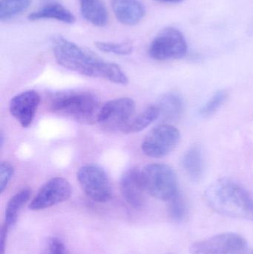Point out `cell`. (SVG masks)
I'll use <instances>...</instances> for the list:
<instances>
[{"mask_svg": "<svg viewBox=\"0 0 253 254\" xmlns=\"http://www.w3.org/2000/svg\"><path fill=\"white\" fill-rule=\"evenodd\" d=\"M211 208L227 217L253 221V195L233 179L222 178L212 183L204 192Z\"/></svg>", "mask_w": 253, "mask_h": 254, "instance_id": "cell-1", "label": "cell"}, {"mask_svg": "<svg viewBox=\"0 0 253 254\" xmlns=\"http://www.w3.org/2000/svg\"><path fill=\"white\" fill-rule=\"evenodd\" d=\"M53 56L57 64L82 75L108 80L114 73V64L106 62L62 36L52 38Z\"/></svg>", "mask_w": 253, "mask_h": 254, "instance_id": "cell-2", "label": "cell"}, {"mask_svg": "<svg viewBox=\"0 0 253 254\" xmlns=\"http://www.w3.org/2000/svg\"><path fill=\"white\" fill-rule=\"evenodd\" d=\"M101 107L95 95L85 92L62 94L51 103V110L53 113L86 125L98 122Z\"/></svg>", "mask_w": 253, "mask_h": 254, "instance_id": "cell-3", "label": "cell"}, {"mask_svg": "<svg viewBox=\"0 0 253 254\" xmlns=\"http://www.w3.org/2000/svg\"><path fill=\"white\" fill-rule=\"evenodd\" d=\"M146 192L157 199L169 201L179 192L178 179L172 167L163 164H150L141 170Z\"/></svg>", "mask_w": 253, "mask_h": 254, "instance_id": "cell-4", "label": "cell"}, {"mask_svg": "<svg viewBox=\"0 0 253 254\" xmlns=\"http://www.w3.org/2000/svg\"><path fill=\"white\" fill-rule=\"evenodd\" d=\"M188 50L185 37L180 30L167 27L160 30L149 47L150 58L155 61H166L184 58Z\"/></svg>", "mask_w": 253, "mask_h": 254, "instance_id": "cell-5", "label": "cell"}, {"mask_svg": "<svg viewBox=\"0 0 253 254\" xmlns=\"http://www.w3.org/2000/svg\"><path fill=\"white\" fill-rule=\"evenodd\" d=\"M77 180L85 193L93 201L105 203L112 196L111 183L103 169L87 164L79 169Z\"/></svg>", "mask_w": 253, "mask_h": 254, "instance_id": "cell-6", "label": "cell"}, {"mask_svg": "<svg viewBox=\"0 0 253 254\" xmlns=\"http://www.w3.org/2000/svg\"><path fill=\"white\" fill-rule=\"evenodd\" d=\"M181 139L179 130L172 125H160L150 131L143 141L144 155L153 158L166 156L178 146Z\"/></svg>", "mask_w": 253, "mask_h": 254, "instance_id": "cell-7", "label": "cell"}, {"mask_svg": "<svg viewBox=\"0 0 253 254\" xmlns=\"http://www.w3.org/2000/svg\"><path fill=\"white\" fill-rule=\"evenodd\" d=\"M135 111V103L132 98L111 100L101 107L98 123L105 131H121L134 117Z\"/></svg>", "mask_w": 253, "mask_h": 254, "instance_id": "cell-8", "label": "cell"}, {"mask_svg": "<svg viewBox=\"0 0 253 254\" xmlns=\"http://www.w3.org/2000/svg\"><path fill=\"white\" fill-rule=\"evenodd\" d=\"M190 252L191 254H248V245L239 234L225 233L194 243Z\"/></svg>", "mask_w": 253, "mask_h": 254, "instance_id": "cell-9", "label": "cell"}, {"mask_svg": "<svg viewBox=\"0 0 253 254\" xmlns=\"http://www.w3.org/2000/svg\"><path fill=\"white\" fill-rule=\"evenodd\" d=\"M71 195V187L66 179L55 177L48 181L29 204L34 211L45 210L67 201Z\"/></svg>", "mask_w": 253, "mask_h": 254, "instance_id": "cell-10", "label": "cell"}, {"mask_svg": "<svg viewBox=\"0 0 253 254\" xmlns=\"http://www.w3.org/2000/svg\"><path fill=\"white\" fill-rule=\"evenodd\" d=\"M40 103V96L36 91L21 92L10 100V115L23 128L31 126Z\"/></svg>", "mask_w": 253, "mask_h": 254, "instance_id": "cell-11", "label": "cell"}, {"mask_svg": "<svg viewBox=\"0 0 253 254\" xmlns=\"http://www.w3.org/2000/svg\"><path fill=\"white\" fill-rule=\"evenodd\" d=\"M120 190L123 198L133 208L140 209L145 203V190L141 179V170L129 169L120 179Z\"/></svg>", "mask_w": 253, "mask_h": 254, "instance_id": "cell-12", "label": "cell"}, {"mask_svg": "<svg viewBox=\"0 0 253 254\" xmlns=\"http://www.w3.org/2000/svg\"><path fill=\"white\" fill-rule=\"evenodd\" d=\"M111 4L117 20L123 25H138L146 15V7L141 0H111Z\"/></svg>", "mask_w": 253, "mask_h": 254, "instance_id": "cell-13", "label": "cell"}, {"mask_svg": "<svg viewBox=\"0 0 253 254\" xmlns=\"http://www.w3.org/2000/svg\"><path fill=\"white\" fill-rule=\"evenodd\" d=\"M30 21L52 19L66 24H74L76 22L74 15L65 6L58 2H51L40 7L28 15Z\"/></svg>", "mask_w": 253, "mask_h": 254, "instance_id": "cell-14", "label": "cell"}, {"mask_svg": "<svg viewBox=\"0 0 253 254\" xmlns=\"http://www.w3.org/2000/svg\"><path fill=\"white\" fill-rule=\"evenodd\" d=\"M82 16L92 25L99 28L108 22V13L102 0H80Z\"/></svg>", "mask_w": 253, "mask_h": 254, "instance_id": "cell-15", "label": "cell"}, {"mask_svg": "<svg viewBox=\"0 0 253 254\" xmlns=\"http://www.w3.org/2000/svg\"><path fill=\"white\" fill-rule=\"evenodd\" d=\"M182 166L192 180H200L204 172V160L200 148L193 146L187 150L183 157Z\"/></svg>", "mask_w": 253, "mask_h": 254, "instance_id": "cell-16", "label": "cell"}, {"mask_svg": "<svg viewBox=\"0 0 253 254\" xmlns=\"http://www.w3.org/2000/svg\"><path fill=\"white\" fill-rule=\"evenodd\" d=\"M157 106L160 115L166 120H177L184 113V104L182 98L175 92L165 94Z\"/></svg>", "mask_w": 253, "mask_h": 254, "instance_id": "cell-17", "label": "cell"}, {"mask_svg": "<svg viewBox=\"0 0 253 254\" xmlns=\"http://www.w3.org/2000/svg\"><path fill=\"white\" fill-rule=\"evenodd\" d=\"M31 189L25 188L10 198L6 206L4 213V224L9 228L16 223L19 213L31 198Z\"/></svg>", "mask_w": 253, "mask_h": 254, "instance_id": "cell-18", "label": "cell"}, {"mask_svg": "<svg viewBox=\"0 0 253 254\" xmlns=\"http://www.w3.org/2000/svg\"><path fill=\"white\" fill-rule=\"evenodd\" d=\"M160 115V110L157 106H150L144 112L132 118L130 122L122 128L121 131L126 134L140 132L157 120Z\"/></svg>", "mask_w": 253, "mask_h": 254, "instance_id": "cell-19", "label": "cell"}, {"mask_svg": "<svg viewBox=\"0 0 253 254\" xmlns=\"http://www.w3.org/2000/svg\"><path fill=\"white\" fill-rule=\"evenodd\" d=\"M32 0H1L0 20L7 22L28 10Z\"/></svg>", "mask_w": 253, "mask_h": 254, "instance_id": "cell-20", "label": "cell"}, {"mask_svg": "<svg viewBox=\"0 0 253 254\" xmlns=\"http://www.w3.org/2000/svg\"><path fill=\"white\" fill-rule=\"evenodd\" d=\"M227 98V92L225 90H218L201 107L199 114L206 118L215 114Z\"/></svg>", "mask_w": 253, "mask_h": 254, "instance_id": "cell-21", "label": "cell"}, {"mask_svg": "<svg viewBox=\"0 0 253 254\" xmlns=\"http://www.w3.org/2000/svg\"><path fill=\"white\" fill-rule=\"evenodd\" d=\"M95 46L101 52L116 55H122V56L130 55L133 52V46L129 42L111 43V42L98 41L95 43Z\"/></svg>", "mask_w": 253, "mask_h": 254, "instance_id": "cell-22", "label": "cell"}, {"mask_svg": "<svg viewBox=\"0 0 253 254\" xmlns=\"http://www.w3.org/2000/svg\"><path fill=\"white\" fill-rule=\"evenodd\" d=\"M169 215L175 222H181L187 215V206L185 201L180 192L169 201Z\"/></svg>", "mask_w": 253, "mask_h": 254, "instance_id": "cell-23", "label": "cell"}, {"mask_svg": "<svg viewBox=\"0 0 253 254\" xmlns=\"http://www.w3.org/2000/svg\"><path fill=\"white\" fill-rule=\"evenodd\" d=\"M14 173V167L7 161H3L0 166V191L1 193L7 188L12 176Z\"/></svg>", "mask_w": 253, "mask_h": 254, "instance_id": "cell-24", "label": "cell"}, {"mask_svg": "<svg viewBox=\"0 0 253 254\" xmlns=\"http://www.w3.org/2000/svg\"><path fill=\"white\" fill-rule=\"evenodd\" d=\"M42 254H70V253L61 240L57 238H51L48 241Z\"/></svg>", "mask_w": 253, "mask_h": 254, "instance_id": "cell-25", "label": "cell"}, {"mask_svg": "<svg viewBox=\"0 0 253 254\" xmlns=\"http://www.w3.org/2000/svg\"><path fill=\"white\" fill-rule=\"evenodd\" d=\"M8 227L4 223L1 227V234H0V254H5L6 243H7V232Z\"/></svg>", "mask_w": 253, "mask_h": 254, "instance_id": "cell-26", "label": "cell"}, {"mask_svg": "<svg viewBox=\"0 0 253 254\" xmlns=\"http://www.w3.org/2000/svg\"><path fill=\"white\" fill-rule=\"evenodd\" d=\"M162 3H168V4H177V3L182 2L184 0H155Z\"/></svg>", "mask_w": 253, "mask_h": 254, "instance_id": "cell-27", "label": "cell"}, {"mask_svg": "<svg viewBox=\"0 0 253 254\" xmlns=\"http://www.w3.org/2000/svg\"><path fill=\"white\" fill-rule=\"evenodd\" d=\"M251 254H253V252H252V253H251Z\"/></svg>", "mask_w": 253, "mask_h": 254, "instance_id": "cell-28", "label": "cell"}, {"mask_svg": "<svg viewBox=\"0 0 253 254\" xmlns=\"http://www.w3.org/2000/svg\"></svg>", "mask_w": 253, "mask_h": 254, "instance_id": "cell-29", "label": "cell"}]
</instances>
